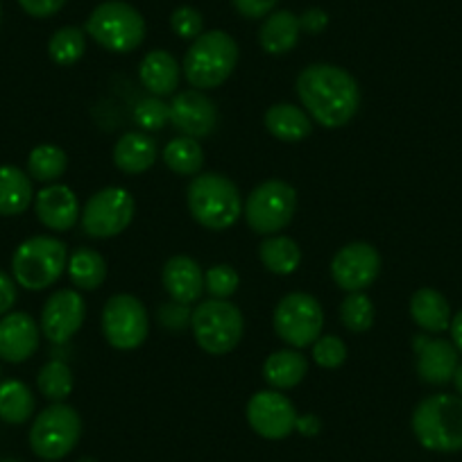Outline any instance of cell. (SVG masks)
Returning <instances> with one entry per match:
<instances>
[{"label": "cell", "instance_id": "1", "mask_svg": "<svg viewBox=\"0 0 462 462\" xmlns=\"http://www.w3.org/2000/svg\"><path fill=\"white\" fill-rule=\"evenodd\" d=\"M297 97L310 121L327 130L345 127L361 106V88L352 73L336 64H310L297 75Z\"/></svg>", "mask_w": 462, "mask_h": 462}, {"label": "cell", "instance_id": "2", "mask_svg": "<svg viewBox=\"0 0 462 462\" xmlns=\"http://www.w3.org/2000/svg\"><path fill=\"white\" fill-rule=\"evenodd\" d=\"M189 211L198 225L211 231H225L243 216L241 190L220 172L195 175L186 190Z\"/></svg>", "mask_w": 462, "mask_h": 462}, {"label": "cell", "instance_id": "3", "mask_svg": "<svg viewBox=\"0 0 462 462\" xmlns=\"http://www.w3.org/2000/svg\"><path fill=\"white\" fill-rule=\"evenodd\" d=\"M412 433L429 451H462V397L460 394H430L417 403L412 412Z\"/></svg>", "mask_w": 462, "mask_h": 462}, {"label": "cell", "instance_id": "4", "mask_svg": "<svg viewBox=\"0 0 462 462\" xmlns=\"http://www.w3.org/2000/svg\"><path fill=\"white\" fill-rule=\"evenodd\" d=\"M238 64V43L222 30L202 32L184 55L186 79L198 91H211L231 78Z\"/></svg>", "mask_w": 462, "mask_h": 462}, {"label": "cell", "instance_id": "5", "mask_svg": "<svg viewBox=\"0 0 462 462\" xmlns=\"http://www.w3.org/2000/svg\"><path fill=\"white\" fill-rule=\"evenodd\" d=\"M69 265V247L55 236H32L21 243L12 256V277L25 291L55 286Z\"/></svg>", "mask_w": 462, "mask_h": 462}, {"label": "cell", "instance_id": "6", "mask_svg": "<svg viewBox=\"0 0 462 462\" xmlns=\"http://www.w3.org/2000/svg\"><path fill=\"white\" fill-rule=\"evenodd\" d=\"M87 34L105 51L127 55L143 43L145 19L130 3L106 0L88 16Z\"/></svg>", "mask_w": 462, "mask_h": 462}, {"label": "cell", "instance_id": "7", "mask_svg": "<svg viewBox=\"0 0 462 462\" xmlns=\"http://www.w3.org/2000/svg\"><path fill=\"white\" fill-rule=\"evenodd\" d=\"M195 342L199 349L213 356H225L234 352L245 333V319L241 309L226 300H207L195 306L190 315Z\"/></svg>", "mask_w": 462, "mask_h": 462}, {"label": "cell", "instance_id": "8", "mask_svg": "<svg viewBox=\"0 0 462 462\" xmlns=\"http://www.w3.org/2000/svg\"><path fill=\"white\" fill-rule=\"evenodd\" d=\"M28 438L34 456L46 462L61 460L78 447L82 438V420L69 403H51L34 417Z\"/></svg>", "mask_w": 462, "mask_h": 462}, {"label": "cell", "instance_id": "9", "mask_svg": "<svg viewBox=\"0 0 462 462\" xmlns=\"http://www.w3.org/2000/svg\"><path fill=\"white\" fill-rule=\"evenodd\" d=\"M297 211V190L282 180H268L256 186L243 204L250 229L261 236H274L291 225Z\"/></svg>", "mask_w": 462, "mask_h": 462}, {"label": "cell", "instance_id": "10", "mask_svg": "<svg viewBox=\"0 0 462 462\" xmlns=\"http://www.w3.org/2000/svg\"><path fill=\"white\" fill-rule=\"evenodd\" d=\"M136 204L130 190L121 189V186H106V189L97 190L88 198L84 204L82 216V231L88 238H97V241H106L127 229L134 220Z\"/></svg>", "mask_w": 462, "mask_h": 462}, {"label": "cell", "instance_id": "11", "mask_svg": "<svg viewBox=\"0 0 462 462\" xmlns=\"http://www.w3.org/2000/svg\"><path fill=\"white\" fill-rule=\"evenodd\" d=\"M274 333L286 345L295 349L313 346V342L322 336L324 310L322 304L309 292H291L282 297L273 315Z\"/></svg>", "mask_w": 462, "mask_h": 462}, {"label": "cell", "instance_id": "12", "mask_svg": "<svg viewBox=\"0 0 462 462\" xmlns=\"http://www.w3.org/2000/svg\"><path fill=\"white\" fill-rule=\"evenodd\" d=\"M102 333L114 349H139L150 333V318L143 301L127 292L109 297L102 309Z\"/></svg>", "mask_w": 462, "mask_h": 462}, {"label": "cell", "instance_id": "13", "mask_svg": "<svg viewBox=\"0 0 462 462\" xmlns=\"http://www.w3.org/2000/svg\"><path fill=\"white\" fill-rule=\"evenodd\" d=\"M247 421L265 439H286L297 429L295 403L279 390H261L247 402Z\"/></svg>", "mask_w": 462, "mask_h": 462}, {"label": "cell", "instance_id": "14", "mask_svg": "<svg viewBox=\"0 0 462 462\" xmlns=\"http://www.w3.org/2000/svg\"><path fill=\"white\" fill-rule=\"evenodd\" d=\"M381 273V254L370 243H349L340 247L331 261V279L340 291L363 292Z\"/></svg>", "mask_w": 462, "mask_h": 462}, {"label": "cell", "instance_id": "15", "mask_svg": "<svg viewBox=\"0 0 462 462\" xmlns=\"http://www.w3.org/2000/svg\"><path fill=\"white\" fill-rule=\"evenodd\" d=\"M84 318H87L84 297L73 288H61L52 292L43 304L39 328L52 345H64L82 328Z\"/></svg>", "mask_w": 462, "mask_h": 462}, {"label": "cell", "instance_id": "16", "mask_svg": "<svg viewBox=\"0 0 462 462\" xmlns=\"http://www.w3.org/2000/svg\"><path fill=\"white\" fill-rule=\"evenodd\" d=\"M171 105V125L181 136L189 139H204L211 134L217 125V109L202 91L190 88L172 97Z\"/></svg>", "mask_w": 462, "mask_h": 462}, {"label": "cell", "instance_id": "17", "mask_svg": "<svg viewBox=\"0 0 462 462\" xmlns=\"http://www.w3.org/2000/svg\"><path fill=\"white\" fill-rule=\"evenodd\" d=\"M42 342V328L32 315L14 310L0 318V361L21 365L32 358Z\"/></svg>", "mask_w": 462, "mask_h": 462}, {"label": "cell", "instance_id": "18", "mask_svg": "<svg viewBox=\"0 0 462 462\" xmlns=\"http://www.w3.org/2000/svg\"><path fill=\"white\" fill-rule=\"evenodd\" d=\"M417 352V374L429 385H447L457 370V349L451 340L417 336L412 342Z\"/></svg>", "mask_w": 462, "mask_h": 462}, {"label": "cell", "instance_id": "19", "mask_svg": "<svg viewBox=\"0 0 462 462\" xmlns=\"http://www.w3.org/2000/svg\"><path fill=\"white\" fill-rule=\"evenodd\" d=\"M34 213L46 229L69 231L78 225L82 208L73 189L64 184H51L34 195Z\"/></svg>", "mask_w": 462, "mask_h": 462}, {"label": "cell", "instance_id": "20", "mask_svg": "<svg viewBox=\"0 0 462 462\" xmlns=\"http://www.w3.org/2000/svg\"><path fill=\"white\" fill-rule=\"evenodd\" d=\"M162 283L172 301L193 304L204 292V273L198 261L190 259V256L177 254L163 265Z\"/></svg>", "mask_w": 462, "mask_h": 462}, {"label": "cell", "instance_id": "21", "mask_svg": "<svg viewBox=\"0 0 462 462\" xmlns=\"http://www.w3.org/2000/svg\"><path fill=\"white\" fill-rule=\"evenodd\" d=\"M159 150L152 136L143 132H127L114 145V163L125 175H141L157 163Z\"/></svg>", "mask_w": 462, "mask_h": 462}, {"label": "cell", "instance_id": "22", "mask_svg": "<svg viewBox=\"0 0 462 462\" xmlns=\"http://www.w3.org/2000/svg\"><path fill=\"white\" fill-rule=\"evenodd\" d=\"M265 130L274 139L283 143H300L313 132V121L301 106L291 105V102H277L270 106L263 116Z\"/></svg>", "mask_w": 462, "mask_h": 462}, {"label": "cell", "instance_id": "23", "mask_svg": "<svg viewBox=\"0 0 462 462\" xmlns=\"http://www.w3.org/2000/svg\"><path fill=\"white\" fill-rule=\"evenodd\" d=\"M139 78L150 96H172L180 87V64L168 51H152L141 61Z\"/></svg>", "mask_w": 462, "mask_h": 462}, {"label": "cell", "instance_id": "24", "mask_svg": "<svg viewBox=\"0 0 462 462\" xmlns=\"http://www.w3.org/2000/svg\"><path fill=\"white\" fill-rule=\"evenodd\" d=\"M411 318L421 331L444 333L451 327V306L435 288H420L411 297Z\"/></svg>", "mask_w": 462, "mask_h": 462}, {"label": "cell", "instance_id": "25", "mask_svg": "<svg viewBox=\"0 0 462 462\" xmlns=\"http://www.w3.org/2000/svg\"><path fill=\"white\" fill-rule=\"evenodd\" d=\"M300 34V16L288 10H279L265 16L259 30V43L268 55H286L297 46Z\"/></svg>", "mask_w": 462, "mask_h": 462}, {"label": "cell", "instance_id": "26", "mask_svg": "<svg viewBox=\"0 0 462 462\" xmlns=\"http://www.w3.org/2000/svg\"><path fill=\"white\" fill-rule=\"evenodd\" d=\"M32 177L16 166H0V216L14 217L30 208L34 199Z\"/></svg>", "mask_w": 462, "mask_h": 462}, {"label": "cell", "instance_id": "27", "mask_svg": "<svg viewBox=\"0 0 462 462\" xmlns=\"http://www.w3.org/2000/svg\"><path fill=\"white\" fill-rule=\"evenodd\" d=\"M309 372V363L297 349H282L265 358L263 363V379L265 383L273 385V390H292L304 381Z\"/></svg>", "mask_w": 462, "mask_h": 462}, {"label": "cell", "instance_id": "28", "mask_svg": "<svg viewBox=\"0 0 462 462\" xmlns=\"http://www.w3.org/2000/svg\"><path fill=\"white\" fill-rule=\"evenodd\" d=\"M66 273H69L70 283L79 291H97L106 279V261L100 252L78 247L69 254Z\"/></svg>", "mask_w": 462, "mask_h": 462}, {"label": "cell", "instance_id": "29", "mask_svg": "<svg viewBox=\"0 0 462 462\" xmlns=\"http://www.w3.org/2000/svg\"><path fill=\"white\" fill-rule=\"evenodd\" d=\"M34 408H37V399L23 381L7 379L0 383V420L5 424H25L34 415Z\"/></svg>", "mask_w": 462, "mask_h": 462}, {"label": "cell", "instance_id": "30", "mask_svg": "<svg viewBox=\"0 0 462 462\" xmlns=\"http://www.w3.org/2000/svg\"><path fill=\"white\" fill-rule=\"evenodd\" d=\"M259 256L268 273L282 274V277L297 273L301 265V247L291 236H279V234L261 243Z\"/></svg>", "mask_w": 462, "mask_h": 462}, {"label": "cell", "instance_id": "31", "mask_svg": "<svg viewBox=\"0 0 462 462\" xmlns=\"http://www.w3.org/2000/svg\"><path fill=\"white\" fill-rule=\"evenodd\" d=\"M162 159L175 175L195 177L199 175L204 166V150L198 143V139L177 136V139L168 141L162 152Z\"/></svg>", "mask_w": 462, "mask_h": 462}, {"label": "cell", "instance_id": "32", "mask_svg": "<svg viewBox=\"0 0 462 462\" xmlns=\"http://www.w3.org/2000/svg\"><path fill=\"white\" fill-rule=\"evenodd\" d=\"M69 171V154L52 143H42L28 154V175L42 184H55Z\"/></svg>", "mask_w": 462, "mask_h": 462}, {"label": "cell", "instance_id": "33", "mask_svg": "<svg viewBox=\"0 0 462 462\" xmlns=\"http://www.w3.org/2000/svg\"><path fill=\"white\" fill-rule=\"evenodd\" d=\"M75 385L73 370L64 361H48L37 374V388L48 402L61 403L70 397Z\"/></svg>", "mask_w": 462, "mask_h": 462}, {"label": "cell", "instance_id": "34", "mask_svg": "<svg viewBox=\"0 0 462 462\" xmlns=\"http://www.w3.org/2000/svg\"><path fill=\"white\" fill-rule=\"evenodd\" d=\"M84 51H87V34H84L82 28H75V25L60 28L48 42V55L60 66L78 64L84 57Z\"/></svg>", "mask_w": 462, "mask_h": 462}, {"label": "cell", "instance_id": "35", "mask_svg": "<svg viewBox=\"0 0 462 462\" xmlns=\"http://www.w3.org/2000/svg\"><path fill=\"white\" fill-rule=\"evenodd\" d=\"M340 319L346 331H370L372 324H374V304L365 292H349L340 304Z\"/></svg>", "mask_w": 462, "mask_h": 462}, {"label": "cell", "instance_id": "36", "mask_svg": "<svg viewBox=\"0 0 462 462\" xmlns=\"http://www.w3.org/2000/svg\"><path fill=\"white\" fill-rule=\"evenodd\" d=\"M134 123L143 132H162L171 123V105L157 96L143 97L134 106Z\"/></svg>", "mask_w": 462, "mask_h": 462}, {"label": "cell", "instance_id": "37", "mask_svg": "<svg viewBox=\"0 0 462 462\" xmlns=\"http://www.w3.org/2000/svg\"><path fill=\"white\" fill-rule=\"evenodd\" d=\"M241 286V277L231 265L220 263L213 265L204 273V291L213 297V300H229L234 292Z\"/></svg>", "mask_w": 462, "mask_h": 462}, {"label": "cell", "instance_id": "38", "mask_svg": "<svg viewBox=\"0 0 462 462\" xmlns=\"http://www.w3.org/2000/svg\"><path fill=\"white\" fill-rule=\"evenodd\" d=\"M313 361L324 370H336L345 365L346 345L337 336H319L313 342Z\"/></svg>", "mask_w": 462, "mask_h": 462}, {"label": "cell", "instance_id": "39", "mask_svg": "<svg viewBox=\"0 0 462 462\" xmlns=\"http://www.w3.org/2000/svg\"><path fill=\"white\" fill-rule=\"evenodd\" d=\"M171 28L180 39H190V42H195V39L204 32V19L195 7H177L171 14Z\"/></svg>", "mask_w": 462, "mask_h": 462}, {"label": "cell", "instance_id": "40", "mask_svg": "<svg viewBox=\"0 0 462 462\" xmlns=\"http://www.w3.org/2000/svg\"><path fill=\"white\" fill-rule=\"evenodd\" d=\"M190 315L193 310L189 309V304H180V301H168V304L159 306V322L168 331H184L186 327H190Z\"/></svg>", "mask_w": 462, "mask_h": 462}, {"label": "cell", "instance_id": "41", "mask_svg": "<svg viewBox=\"0 0 462 462\" xmlns=\"http://www.w3.org/2000/svg\"><path fill=\"white\" fill-rule=\"evenodd\" d=\"M231 3L238 14L245 19H265L268 14H273L279 0H231Z\"/></svg>", "mask_w": 462, "mask_h": 462}, {"label": "cell", "instance_id": "42", "mask_svg": "<svg viewBox=\"0 0 462 462\" xmlns=\"http://www.w3.org/2000/svg\"><path fill=\"white\" fill-rule=\"evenodd\" d=\"M19 5L34 19H51L66 5V0H19Z\"/></svg>", "mask_w": 462, "mask_h": 462}, {"label": "cell", "instance_id": "43", "mask_svg": "<svg viewBox=\"0 0 462 462\" xmlns=\"http://www.w3.org/2000/svg\"><path fill=\"white\" fill-rule=\"evenodd\" d=\"M16 286H19V283L14 282V277H10V274L0 270V318L14 309L16 297H19Z\"/></svg>", "mask_w": 462, "mask_h": 462}, {"label": "cell", "instance_id": "44", "mask_svg": "<svg viewBox=\"0 0 462 462\" xmlns=\"http://www.w3.org/2000/svg\"><path fill=\"white\" fill-rule=\"evenodd\" d=\"M300 25L304 32L319 34L322 30H327V25H328L327 12L319 10V7H310V10H306L304 14L300 16Z\"/></svg>", "mask_w": 462, "mask_h": 462}, {"label": "cell", "instance_id": "45", "mask_svg": "<svg viewBox=\"0 0 462 462\" xmlns=\"http://www.w3.org/2000/svg\"><path fill=\"white\" fill-rule=\"evenodd\" d=\"M322 429V421L318 420L315 415H304L297 417V429L301 435H318V430Z\"/></svg>", "mask_w": 462, "mask_h": 462}, {"label": "cell", "instance_id": "46", "mask_svg": "<svg viewBox=\"0 0 462 462\" xmlns=\"http://www.w3.org/2000/svg\"><path fill=\"white\" fill-rule=\"evenodd\" d=\"M448 331H451L453 346L457 349V354H462V310H457V313L451 318V327H448Z\"/></svg>", "mask_w": 462, "mask_h": 462}, {"label": "cell", "instance_id": "47", "mask_svg": "<svg viewBox=\"0 0 462 462\" xmlns=\"http://www.w3.org/2000/svg\"><path fill=\"white\" fill-rule=\"evenodd\" d=\"M451 383L456 385L457 394H460V397H462V363H457V370H456V374H453Z\"/></svg>", "mask_w": 462, "mask_h": 462}, {"label": "cell", "instance_id": "48", "mask_svg": "<svg viewBox=\"0 0 462 462\" xmlns=\"http://www.w3.org/2000/svg\"><path fill=\"white\" fill-rule=\"evenodd\" d=\"M79 462H96V460H93V457H82V460H79Z\"/></svg>", "mask_w": 462, "mask_h": 462}, {"label": "cell", "instance_id": "49", "mask_svg": "<svg viewBox=\"0 0 462 462\" xmlns=\"http://www.w3.org/2000/svg\"><path fill=\"white\" fill-rule=\"evenodd\" d=\"M0 462H19V460H12V457H3V460Z\"/></svg>", "mask_w": 462, "mask_h": 462}, {"label": "cell", "instance_id": "50", "mask_svg": "<svg viewBox=\"0 0 462 462\" xmlns=\"http://www.w3.org/2000/svg\"><path fill=\"white\" fill-rule=\"evenodd\" d=\"M0 19H3V7H0Z\"/></svg>", "mask_w": 462, "mask_h": 462}]
</instances>
